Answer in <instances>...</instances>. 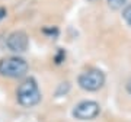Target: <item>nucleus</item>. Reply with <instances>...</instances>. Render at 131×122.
Returning <instances> with one entry per match:
<instances>
[{"label": "nucleus", "mask_w": 131, "mask_h": 122, "mask_svg": "<svg viewBox=\"0 0 131 122\" xmlns=\"http://www.w3.org/2000/svg\"><path fill=\"white\" fill-rule=\"evenodd\" d=\"M106 3L109 6V9L119 10V9H122V6H125L127 0H106Z\"/></svg>", "instance_id": "423d86ee"}, {"label": "nucleus", "mask_w": 131, "mask_h": 122, "mask_svg": "<svg viewBox=\"0 0 131 122\" xmlns=\"http://www.w3.org/2000/svg\"><path fill=\"white\" fill-rule=\"evenodd\" d=\"M101 113V106L95 100H82L73 108V118L77 121H92Z\"/></svg>", "instance_id": "20e7f679"}, {"label": "nucleus", "mask_w": 131, "mask_h": 122, "mask_svg": "<svg viewBox=\"0 0 131 122\" xmlns=\"http://www.w3.org/2000/svg\"><path fill=\"white\" fill-rule=\"evenodd\" d=\"M29 70L28 63L20 57H5L0 60V76L7 79H22Z\"/></svg>", "instance_id": "f03ea898"}, {"label": "nucleus", "mask_w": 131, "mask_h": 122, "mask_svg": "<svg viewBox=\"0 0 131 122\" xmlns=\"http://www.w3.org/2000/svg\"><path fill=\"white\" fill-rule=\"evenodd\" d=\"M64 58H66V52L63 51V50H60L58 54L56 55V63H57V64H60L61 61H64Z\"/></svg>", "instance_id": "9d476101"}, {"label": "nucleus", "mask_w": 131, "mask_h": 122, "mask_svg": "<svg viewBox=\"0 0 131 122\" xmlns=\"http://www.w3.org/2000/svg\"><path fill=\"white\" fill-rule=\"evenodd\" d=\"M42 32L44 33H47V35H50V36H57L58 35V29L57 28H44L42 29Z\"/></svg>", "instance_id": "1a4fd4ad"}, {"label": "nucleus", "mask_w": 131, "mask_h": 122, "mask_svg": "<svg viewBox=\"0 0 131 122\" xmlns=\"http://www.w3.org/2000/svg\"><path fill=\"white\" fill-rule=\"evenodd\" d=\"M6 15H7V10H6L5 7L0 6V20H3V19L6 18Z\"/></svg>", "instance_id": "9b49d317"}, {"label": "nucleus", "mask_w": 131, "mask_h": 122, "mask_svg": "<svg viewBox=\"0 0 131 122\" xmlns=\"http://www.w3.org/2000/svg\"><path fill=\"white\" fill-rule=\"evenodd\" d=\"M125 90H127V93L131 96V79L127 81V84H125Z\"/></svg>", "instance_id": "f8f14e48"}, {"label": "nucleus", "mask_w": 131, "mask_h": 122, "mask_svg": "<svg viewBox=\"0 0 131 122\" xmlns=\"http://www.w3.org/2000/svg\"><path fill=\"white\" fill-rule=\"evenodd\" d=\"M41 90L34 77L25 79L16 90V100L22 108H34L41 102Z\"/></svg>", "instance_id": "f257e3e1"}, {"label": "nucleus", "mask_w": 131, "mask_h": 122, "mask_svg": "<svg viewBox=\"0 0 131 122\" xmlns=\"http://www.w3.org/2000/svg\"><path fill=\"white\" fill-rule=\"evenodd\" d=\"M69 90H70V83H69V81H66V83H61V84L58 86L56 94H57V96H64V94L69 93Z\"/></svg>", "instance_id": "6e6552de"}, {"label": "nucleus", "mask_w": 131, "mask_h": 122, "mask_svg": "<svg viewBox=\"0 0 131 122\" xmlns=\"http://www.w3.org/2000/svg\"><path fill=\"white\" fill-rule=\"evenodd\" d=\"M122 19L125 20V23L131 28V5H127L122 10Z\"/></svg>", "instance_id": "0eeeda50"}, {"label": "nucleus", "mask_w": 131, "mask_h": 122, "mask_svg": "<svg viewBox=\"0 0 131 122\" xmlns=\"http://www.w3.org/2000/svg\"><path fill=\"white\" fill-rule=\"evenodd\" d=\"M77 84L86 92H98L105 84V74L98 68H89L79 74Z\"/></svg>", "instance_id": "7ed1b4c3"}, {"label": "nucleus", "mask_w": 131, "mask_h": 122, "mask_svg": "<svg viewBox=\"0 0 131 122\" xmlns=\"http://www.w3.org/2000/svg\"><path fill=\"white\" fill-rule=\"evenodd\" d=\"M6 47L15 54H22L29 47V36L25 31H15L6 38Z\"/></svg>", "instance_id": "39448f33"}]
</instances>
